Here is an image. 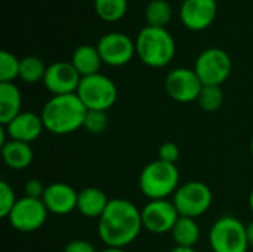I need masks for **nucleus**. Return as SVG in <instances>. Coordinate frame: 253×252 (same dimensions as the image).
Listing matches in <instances>:
<instances>
[{
	"label": "nucleus",
	"mask_w": 253,
	"mask_h": 252,
	"mask_svg": "<svg viewBox=\"0 0 253 252\" xmlns=\"http://www.w3.org/2000/svg\"><path fill=\"white\" fill-rule=\"evenodd\" d=\"M142 229L141 209L127 199H111L98 220V236L107 248L125 250L138 239Z\"/></svg>",
	"instance_id": "nucleus-1"
},
{
	"label": "nucleus",
	"mask_w": 253,
	"mask_h": 252,
	"mask_svg": "<svg viewBox=\"0 0 253 252\" xmlns=\"http://www.w3.org/2000/svg\"><path fill=\"white\" fill-rule=\"evenodd\" d=\"M87 108L77 94L52 95L42 108L44 129L52 135H70L83 128Z\"/></svg>",
	"instance_id": "nucleus-2"
},
{
	"label": "nucleus",
	"mask_w": 253,
	"mask_h": 252,
	"mask_svg": "<svg viewBox=\"0 0 253 252\" xmlns=\"http://www.w3.org/2000/svg\"><path fill=\"white\" fill-rule=\"evenodd\" d=\"M136 56L148 67L162 68L172 62L176 53V42L170 31L163 27L145 25L135 39Z\"/></svg>",
	"instance_id": "nucleus-3"
},
{
	"label": "nucleus",
	"mask_w": 253,
	"mask_h": 252,
	"mask_svg": "<svg viewBox=\"0 0 253 252\" xmlns=\"http://www.w3.org/2000/svg\"><path fill=\"white\" fill-rule=\"evenodd\" d=\"M179 178L176 165L156 159L142 168L138 184L141 193L148 201H160L175 195L181 186Z\"/></svg>",
	"instance_id": "nucleus-4"
},
{
	"label": "nucleus",
	"mask_w": 253,
	"mask_h": 252,
	"mask_svg": "<svg viewBox=\"0 0 253 252\" xmlns=\"http://www.w3.org/2000/svg\"><path fill=\"white\" fill-rule=\"evenodd\" d=\"M208 241L212 252H248L251 247L246 224L233 215L219 217L212 224Z\"/></svg>",
	"instance_id": "nucleus-5"
},
{
	"label": "nucleus",
	"mask_w": 253,
	"mask_h": 252,
	"mask_svg": "<svg viewBox=\"0 0 253 252\" xmlns=\"http://www.w3.org/2000/svg\"><path fill=\"white\" fill-rule=\"evenodd\" d=\"M76 94L87 110L96 111H108L119 98L116 83L102 73L82 77Z\"/></svg>",
	"instance_id": "nucleus-6"
},
{
	"label": "nucleus",
	"mask_w": 253,
	"mask_h": 252,
	"mask_svg": "<svg viewBox=\"0 0 253 252\" xmlns=\"http://www.w3.org/2000/svg\"><path fill=\"white\" fill-rule=\"evenodd\" d=\"M172 202L181 217L199 218L205 215L213 202L211 187L202 181H188L178 187Z\"/></svg>",
	"instance_id": "nucleus-7"
},
{
	"label": "nucleus",
	"mask_w": 253,
	"mask_h": 252,
	"mask_svg": "<svg viewBox=\"0 0 253 252\" xmlns=\"http://www.w3.org/2000/svg\"><path fill=\"white\" fill-rule=\"evenodd\" d=\"M233 61L221 48H208L199 53L194 62V71L203 86H222L231 74Z\"/></svg>",
	"instance_id": "nucleus-8"
},
{
	"label": "nucleus",
	"mask_w": 253,
	"mask_h": 252,
	"mask_svg": "<svg viewBox=\"0 0 253 252\" xmlns=\"http://www.w3.org/2000/svg\"><path fill=\"white\" fill-rule=\"evenodd\" d=\"M49 211L42 199L21 198L15 203L9 217L6 218L12 229L21 233H33L42 229L47 220Z\"/></svg>",
	"instance_id": "nucleus-9"
},
{
	"label": "nucleus",
	"mask_w": 253,
	"mask_h": 252,
	"mask_svg": "<svg viewBox=\"0 0 253 252\" xmlns=\"http://www.w3.org/2000/svg\"><path fill=\"white\" fill-rule=\"evenodd\" d=\"M165 89L173 101L187 104L199 100L203 83L194 68L178 67L168 73L165 79Z\"/></svg>",
	"instance_id": "nucleus-10"
},
{
	"label": "nucleus",
	"mask_w": 253,
	"mask_h": 252,
	"mask_svg": "<svg viewBox=\"0 0 253 252\" xmlns=\"http://www.w3.org/2000/svg\"><path fill=\"white\" fill-rule=\"evenodd\" d=\"M96 48L102 58V62L111 67L126 65L136 55L135 40H132L126 33L122 31H111L101 36Z\"/></svg>",
	"instance_id": "nucleus-11"
},
{
	"label": "nucleus",
	"mask_w": 253,
	"mask_h": 252,
	"mask_svg": "<svg viewBox=\"0 0 253 252\" xmlns=\"http://www.w3.org/2000/svg\"><path fill=\"white\" fill-rule=\"evenodd\" d=\"M142 226L147 232L154 235L170 233L178 218L181 217L172 201L160 199V201H148L145 206L141 209Z\"/></svg>",
	"instance_id": "nucleus-12"
},
{
	"label": "nucleus",
	"mask_w": 253,
	"mask_h": 252,
	"mask_svg": "<svg viewBox=\"0 0 253 252\" xmlns=\"http://www.w3.org/2000/svg\"><path fill=\"white\" fill-rule=\"evenodd\" d=\"M82 76L74 68L71 61H56L47 65L43 85L52 95L76 94Z\"/></svg>",
	"instance_id": "nucleus-13"
},
{
	"label": "nucleus",
	"mask_w": 253,
	"mask_h": 252,
	"mask_svg": "<svg viewBox=\"0 0 253 252\" xmlns=\"http://www.w3.org/2000/svg\"><path fill=\"white\" fill-rule=\"evenodd\" d=\"M216 13V0H184L179 7V18L191 31H202L211 27Z\"/></svg>",
	"instance_id": "nucleus-14"
},
{
	"label": "nucleus",
	"mask_w": 253,
	"mask_h": 252,
	"mask_svg": "<svg viewBox=\"0 0 253 252\" xmlns=\"http://www.w3.org/2000/svg\"><path fill=\"white\" fill-rule=\"evenodd\" d=\"M79 192L67 183H52L46 186L43 193V203L49 214L68 215L77 209Z\"/></svg>",
	"instance_id": "nucleus-15"
},
{
	"label": "nucleus",
	"mask_w": 253,
	"mask_h": 252,
	"mask_svg": "<svg viewBox=\"0 0 253 252\" xmlns=\"http://www.w3.org/2000/svg\"><path fill=\"white\" fill-rule=\"evenodd\" d=\"M3 128L9 140L27 143V144H31L36 140H39L43 131H46L42 116L33 111H21L15 119H12Z\"/></svg>",
	"instance_id": "nucleus-16"
},
{
	"label": "nucleus",
	"mask_w": 253,
	"mask_h": 252,
	"mask_svg": "<svg viewBox=\"0 0 253 252\" xmlns=\"http://www.w3.org/2000/svg\"><path fill=\"white\" fill-rule=\"evenodd\" d=\"M107 193L98 187H84L79 192L77 196V211L90 220H99L101 215L105 212L108 203Z\"/></svg>",
	"instance_id": "nucleus-17"
},
{
	"label": "nucleus",
	"mask_w": 253,
	"mask_h": 252,
	"mask_svg": "<svg viewBox=\"0 0 253 252\" xmlns=\"http://www.w3.org/2000/svg\"><path fill=\"white\" fill-rule=\"evenodd\" d=\"M1 159L7 168L13 171H24L33 163L34 151L31 149V144L9 140L6 144L1 146Z\"/></svg>",
	"instance_id": "nucleus-18"
},
{
	"label": "nucleus",
	"mask_w": 253,
	"mask_h": 252,
	"mask_svg": "<svg viewBox=\"0 0 253 252\" xmlns=\"http://www.w3.org/2000/svg\"><path fill=\"white\" fill-rule=\"evenodd\" d=\"M71 64L74 65V68L79 71V74L82 77L86 76H92L99 73L102 62V58L98 52L96 45H80L74 49L73 55H71Z\"/></svg>",
	"instance_id": "nucleus-19"
},
{
	"label": "nucleus",
	"mask_w": 253,
	"mask_h": 252,
	"mask_svg": "<svg viewBox=\"0 0 253 252\" xmlns=\"http://www.w3.org/2000/svg\"><path fill=\"white\" fill-rule=\"evenodd\" d=\"M22 111V95L15 83H0V123L7 125Z\"/></svg>",
	"instance_id": "nucleus-20"
},
{
	"label": "nucleus",
	"mask_w": 253,
	"mask_h": 252,
	"mask_svg": "<svg viewBox=\"0 0 253 252\" xmlns=\"http://www.w3.org/2000/svg\"><path fill=\"white\" fill-rule=\"evenodd\" d=\"M170 235L175 242V247L194 248V245L200 239V227H199V223L196 221V218L179 217L176 224L173 226Z\"/></svg>",
	"instance_id": "nucleus-21"
},
{
	"label": "nucleus",
	"mask_w": 253,
	"mask_h": 252,
	"mask_svg": "<svg viewBox=\"0 0 253 252\" xmlns=\"http://www.w3.org/2000/svg\"><path fill=\"white\" fill-rule=\"evenodd\" d=\"M144 16L147 25L166 28V25L172 21L173 7L168 0H148L144 9Z\"/></svg>",
	"instance_id": "nucleus-22"
},
{
	"label": "nucleus",
	"mask_w": 253,
	"mask_h": 252,
	"mask_svg": "<svg viewBox=\"0 0 253 252\" xmlns=\"http://www.w3.org/2000/svg\"><path fill=\"white\" fill-rule=\"evenodd\" d=\"M47 67L44 62L36 56V55H27L21 58V67H19V79L24 83L33 85L37 82H43Z\"/></svg>",
	"instance_id": "nucleus-23"
},
{
	"label": "nucleus",
	"mask_w": 253,
	"mask_h": 252,
	"mask_svg": "<svg viewBox=\"0 0 253 252\" xmlns=\"http://www.w3.org/2000/svg\"><path fill=\"white\" fill-rule=\"evenodd\" d=\"M129 0H93L96 15L105 22H117L127 12Z\"/></svg>",
	"instance_id": "nucleus-24"
},
{
	"label": "nucleus",
	"mask_w": 253,
	"mask_h": 252,
	"mask_svg": "<svg viewBox=\"0 0 253 252\" xmlns=\"http://www.w3.org/2000/svg\"><path fill=\"white\" fill-rule=\"evenodd\" d=\"M224 91L221 86H203L200 95H199V105L206 113H215L218 111L224 104Z\"/></svg>",
	"instance_id": "nucleus-25"
},
{
	"label": "nucleus",
	"mask_w": 253,
	"mask_h": 252,
	"mask_svg": "<svg viewBox=\"0 0 253 252\" xmlns=\"http://www.w3.org/2000/svg\"><path fill=\"white\" fill-rule=\"evenodd\" d=\"M19 67L21 59L9 52L1 50L0 52V83H13L15 79H19Z\"/></svg>",
	"instance_id": "nucleus-26"
},
{
	"label": "nucleus",
	"mask_w": 253,
	"mask_h": 252,
	"mask_svg": "<svg viewBox=\"0 0 253 252\" xmlns=\"http://www.w3.org/2000/svg\"><path fill=\"white\" fill-rule=\"evenodd\" d=\"M108 128V116L107 111H96V110H87L83 129L92 135H101Z\"/></svg>",
	"instance_id": "nucleus-27"
},
{
	"label": "nucleus",
	"mask_w": 253,
	"mask_h": 252,
	"mask_svg": "<svg viewBox=\"0 0 253 252\" xmlns=\"http://www.w3.org/2000/svg\"><path fill=\"white\" fill-rule=\"evenodd\" d=\"M16 202H18V199L15 196L13 187L7 181L1 180L0 181V217L7 218Z\"/></svg>",
	"instance_id": "nucleus-28"
},
{
	"label": "nucleus",
	"mask_w": 253,
	"mask_h": 252,
	"mask_svg": "<svg viewBox=\"0 0 253 252\" xmlns=\"http://www.w3.org/2000/svg\"><path fill=\"white\" fill-rule=\"evenodd\" d=\"M179 154H181L179 147H178L175 143L168 141V143H163V144L159 147V157H157V159H160V160H163V162H168V163L176 165V162H178V159H179Z\"/></svg>",
	"instance_id": "nucleus-29"
},
{
	"label": "nucleus",
	"mask_w": 253,
	"mask_h": 252,
	"mask_svg": "<svg viewBox=\"0 0 253 252\" xmlns=\"http://www.w3.org/2000/svg\"><path fill=\"white\" fill-rule=\"evenodd\" d=\"M24 190H25V196L27 198H33V199H42L43 198V193L46 190V186L42 183V180L39 178H31L25 183L24 186Z\"/></svg>",
	"instance_id": "nucleus-30"
},
{
	"label": "nucleus",
	"mask_w": 253,
	"mask_h": 252,
	"mask_svg": "<svg viewBox=\"0 0 253 252\" xmlns=\"http://www.w3.org/2000/svg\"><path fill=\"white\" fill-rule=\"evenodd\" d=\"M64 252H99L95 250V247L83 239H74L68 242L64 248Z\"/></svg>",
	"instance_id": "nucleus-31"
},
{
	"label": "nucleus",
	"mask_w": 253,
	"mask_h": 252,
	"mask_svg": "<svg viewBox=\"0 0 253 252\" xmlns=\"http://www.w3.org/2000/svg\"><path fill=\"white\" fill-rule=\"evenodd\" d=\"M246 235H248L249 245L253 247V221H251L249 224H246Z\"/></svg>",
	"instance_id": "nucleus-32"
},
{
	"label": "nucleus",
	"mask_w": 253,
	"mask_h": 252,
	"mask_svg": "<svg viewBox=\"0 0 253 252\" xmlns=\"http://www.w3.org/2000/svg\"><path fill=\"white\" fill-rule=\"evenodd\" d=\"M170 252H197L194 248H187V247H175L172 248Z\"/></svg>",
	"instance_id": "nucleus-33"
},
{
	"label": "nucleus",
	"mask_w": 253,
	"mask_h": 252,
	"mask_svg": "<svg viewBox=\"0 0 253 252\" xmlns=\"http://www.w3.org/2000/svg\"><path fill=\"white\" fill-rule=\"evenodd\" d=\"M99 252H126L125 250H120V248H104V250H101Z\"/></svg>",
	"instance_id": "nucleus-34"
},
{
	"label": "nucleus",
	"mask_w": 253,
	"mask_h": 252,
	"mask_svg": "<svg viewBox=\"0 0 253 252\" xmlns=\"http://www.w3.org/2000/svg\"><path fill=\"white\" fill-rule=\"evenodd\" d=\"M249 208H251V211H252L253 214V189L252 192L249 193Z\"/></svg>",
	"instance_id": "nucleus-35"
},
{
	"label": "nucleus",
	"mask_w": 253,
	"mask_h": 252,
	"mask_svg": "<svg viewBox=\"0 0 253 252\" xmlns=\"http://www.w3.org/2000/svg\"><path fill=\"white\" fill-rule=\"evenodd\" d=\"M251 151H252V154H253V138H252V143H251Z\"/></svg>",
	"instance_id": "nucleus-36"
},
{
	"label": "nucleus",
	"mask_w": 253,
	"mask_h": 252,
	"mask_svg": "<svg viewBox=\"0 0 253 252\" xmlns=\"http://www.w3.org/2000/svg\"><path fill=\"white\" fill-rule=\"evenodd\" d=\"M181 1H184V0H181Z\"/></svg>",
	"instance_id": "nucleus-37"
},
{
	"label": "nucleus",
	"mask_w": 253,
	"mask_h": 252,
	"mask_svg": "<svg viewBox=\"0 0 253 252\" xmlns=\"http://www.w3.org/2000/svg\"><path fill=\"white\" fill-rule=\"evenodd\" d=\"M147 1H148V0H147Z\"/></svg>",
	"instance_id": "nucleus-38"
}]
</instances>
